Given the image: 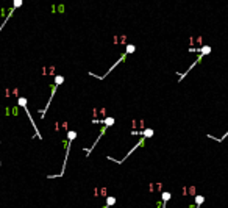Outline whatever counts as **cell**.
I'll return each mask as SVG.
<instances>
[{"instance_id":"obj_2","label":"cell","mask_w":228,"mask_h":208,"mask_svg":"<svg viewBox=\"0 0 228 208\" xmlns=\"http://www.w3.org/2000/svg\"><path fill=\"white\" fill-rule=\"evenodd\" d=\"M75 136H77V131H69V141H67L66 144V156H64V164H63V171L58 174L56 177H61L63 174H64V169H66V164H67V155H69V150H70V144H72V141L75 139Z\"/></svg>"},{"instance_id":"obj_3","label":"cell","mask_w":228,"mask_h":208,"mask_svg":"<svg viewBox=\"0 0 228 208\" xmlns=\"http://www.w3.org/2000/svg\"><path fill=\"white\" fill-rule=\"evenodd\" d=\"M150 136H153V130H152V128H149V130H145V133H144V136H142V139H141V142H138V144H136V146H134V147L131 149V150H130V152H128V153H127V156H125V158H124V160H122V161H117V163H124V161H125L127 158H128V156H130V155H131V153H133V152H134V150H136V149H138L139 146H142V142H145V139H147V138H150Z\"/></svg>"},{"instance_id":"obj_4","label":"cell","mask_w":228,"mask_h":208,"mask_svg":"<svg viewBox=\"0 0 228 208\" xmlns=\"http://www.w3.org/2000/svg\"><path fill=\"white\" fill-rule=\"evenodd\" d=\"M114 203H116V197H113V196H109L108 199H106V203H105V207L103 208H111Z\"/></svg>"},{"instance_id":"obj_1","label":"cell","mask_w":228,"mask_h":208,"mask_svg":"<svg viewBox=\"0 0 228 208\" xmlns=\"http://www.w3.org/2000/svg\"><path fill=\"white\" fill-rule=\"evenodd\" d=\"M61 83H64V77H63V75H56V77H55V82H53V88H52V94H50V99H49V102H47V107H45L44 110H42V114H44L45 111H47V108L50 107V102H52V99H53V96H55V92H56V88L60 86Z\"/></svg>"}]
</instances>
